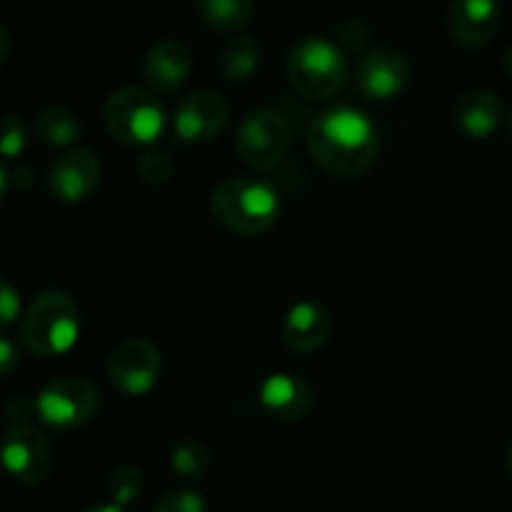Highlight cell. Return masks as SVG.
I'll list each match as a JSON object with an SVG mask.
<instances>
[{
	"instance_id": "9",
	"label": "cell",
	"mask_w": 512,
	"mask_h": 512,
	"mask_svg": "<svg viewBox=\"0 0 512 512\" xmlns=\"http://www.w3.org/2000/svg\"><path fill=\"white\" fill-rule=\"evenodd\" d=\"M0 462L21 485H41L53 470V447L43 430L31 422H18L0 440Z\"/></svg>"
},
{
	"instance_id": "24",
	"label": "cell",
	"mask_w": 512,
	"mask_h": 512,
	"mask_svg": "<svg viewBox=\"0 0 512 512\" xmlns=\"http://www.w3.org/2000/svg\"><path fill=\"white\" fill-rule=\"evenodd\" d=\"M136 171H139L141 179L151 186L169 184L171 176H174V159H171L164 149H151L149 146V149L141 154Z\"/></svg>"
},
{
	"instance_id": "1",
	"label": "cell",
	"mask_w": 512,
	"mask_h": 512,
	"mask_svg": "<svg viewBox=\"0 0 512 512\" xmlns=\"http://www.w3.org/2000/svg\"><path fill=\"white\" fill-rule=\"evenodd\" d=\"M307 149L327 174L354 179L377 164L379 134L367 113L352 106H332L317 113L307 128Z\"/></svg>"
},
{
	"instance_id": "29",
	"label": "cell",
	"mask_w": 512,
	"mask_h": 512,
	"mask_svg": "<svg viewBox=\"0 0 512 512\" xmlns=\"http://www.w3.org/2000/svg\"><path fill=\"white\" fill-rule=\"evenodd\" d=\"M83 512H128L123 505H116V502H103V505H91Z\"/></svg>"
},
{
	"instance_id": "27",
	"label": "cell",
	"mask_w": 512,
	"mask_h": 512,
	"mask_svg": "<svg viewBox=\"0 0 512 512\" xmlns=\"http://www.w3.org/2000/svg\"><path fill=\"white\" fill-rule=\"evenodd\" d=\"M21 364V349L8 337H0V379L8 377Z\"/></svg>"
},
{
	"instance_id": "28",
	"label": "cell",
	"mask_w": 512,
	"mask_h": 512,
	"mask_svg": "<svg viewBox=\"0 0 512 512\" xmlns=\"http://www.w3.org/2000/svg\"><path fill=\"white\" fill-rule=\"evenodd\" d=\"M8 53H11V38H8V31L0 26V68L8 61Z\"/></svg>"
},
{
	"instance_id": "2",
	"label": "cell",
	"mask_w": 512,
	"mask_h": 512,
	"mask_svg": "<svg viewBox=\"0 0 512 512\" xmlns=\"http://www.w3.org/2000/svg\"><path fill=\"white\" fill-rule=\"evenodd\" d=\"M211 216L234 236H262L277 224L282 199L269 181L259 176H231L211 194Z\"/></svg>"
},
{
	"instance_id": "21",
	"label": "cell",
	"mask_w": 512,
	"mask_h": 512,
	"mask_svg": "<svg viewBox=\"0 0 512 512\" xmlns=\"http://www.w3.org/2000/svg\"><path fill=\"white\" fill-rule=\"evenodd\" d=\"M169 462H171V470H174L176 475L184 477V480H189V482H194V480H201V477L209 472L211 455H209V450H206L204 442L189 437V440H181L179 445L171 450Z\"/></svg>"
},
{
	"instance_id": "19",
	"label": "cell",
	"mask_w": 512,
	"mask_h": 512,
	"mask_svg": "<svg viewBox=\"0 0 512 512\" xmlns=\"http://www.w3.org/2000/svg\"><path fill=\"white\" fill-rule=\"evenodd\" d=\"M199 18L219 33H236L254 18V0H196Z\"/></svg>"
},
{
	"instance_id": "33",
	"label": "cell",
	"mask_w": 512,
	"mask_h": 512,
	"mask_svg": "<svg viewBox=\"0 0 512 512\" xmlns=\"http://www.w3.org/2000/svg\"><path fill=\"white\" fill-rule=\"evenodd\" d=\"M507 131H510V139H512V108L510 113H507Z\"/></svg>"
},
{
	"instance_id": "31",
	"label": "cell",
	"mask_w": 512,
	"mask_h": 512,
	"mask_svg": "<svg viewBox=\"0 0 512 512\" xmlns=\"http://www.w3.org/2000/svg\"><path fill=\"white\" fill-rule=\"evenodd\" d=\"M502 68H505V73H507V76L512 78V46L507 48L505 53H502Z\"/></svg>"
},
{
	"instance_id": "26",
	"label": "cell",
	"mask_w": 512,
	"mask_h": 512,
	"mask_svg": "<svg viewBox=\"0 0 512 512\" xmlns=\"http://www.w3.org/2000/svg\"><path fill=\"white\" fill-rule=\"evenodd\" d=\"M21 317V294L8 279L0 277V329L11 327Z\"/></svg>"
},
{
	"instance_id": "23",
	"label": "cell",
	"mask_w": 512,
	"mask_h": 512,
	"mask_svg": "<svg viewBox=\"0 0 512 512\" xmlns=\"http://www.w3.org/2000/svg\"><path fill=\"white\" fill-rule=\"evenodd\" d=\"M28 149V126L16 113L0 116V156L18 159Z\"/></svg>"
},
{
	"instance_id": "11",
	"label": "cell",
	"mask_w": 512,
	"mask_h": 512,
	"mask_svg": "<svg viewBox=\"0 0 512 512\" xmlns=\"http://www.w3.org/2000/svg\"><path fill=\"white\" fill-rule=\"evenodd\" d=\"M410 63L392 48H377L362 56L354 71V88L369 101H392L410 83Z\"/></svg>"
},
{
	"instance_id": "32",
	"label": "cell",
	"mask_w": 512,
	"mask_h": 512,
	"mask_svg": "<svg viewBox=\"0 0 512 512\" xmlns=\"http://www.w3.org/2000/svg\"><path fill=\"white\" fill-rule=\"evenodd\" d=\"M505 465H507V472H510V477H512V442L505 452Z\"/></svg>"
},
{
	"instance_id": "22",
	"label": "cell",
	"mask_w": 512,
	"mask_h": 512,
	"mask_svg": "<svg viewBox=\"0 0 512 512\" xmlns=\"http://www.w3.org/2000/svg\"><path fill=\"white\" fill-rule=\"evenodd\" d=\"M144 472L134 465H121L111 472L108 477V495L116 505H131L144 495Z\"/></svg>"
},
{
	"instance_id": "30",
	"label": "cell",
	"mask_w": 512,
	"mask_h": 512,
	"mask_svg": "<svg viewBox=\"0 0 512 512\" xmlns=\"http://www.w3.org/2000/svg\"><path fill=\"white\" fill-rule=\"evenodd\" d=\"M8 186H11V176H8L6 166L0 164V204H3V199H6Z\"/></svg>"
},
{
	"instance_id": "25",
	"label": "cell",
	"mask_w": 512,
	"mask_h": 512,
	"mask_svg": "<svg viewBox=\"0 0 512 512\" xmlns=\"http://www.w3.org/2000/svg\"><path fill=\"white\" fill-rule=\"evenodd\" d=\"M151 512H206V502L194 490H171L161 497Z\"/></svg>"
},
{
	"instance_id": "14",
	"label": "cell",
	"mask_w": 512,
	"mask_h": 512,
	"mask_svg": "<svg viewBox=\"0 0 512 512\" xmlns=\"http://www.w3.org/2000/svg\"><path fill=\"white\" fill-rule=\"evenodd\" d=\"M502 8L497 0H452L447 11V33L460 48H482L500 28Z\"/></svg>"
},
{
	"instance_id": "7",
	"label": "cell",
	"mask_w": 512,
	"mask_h": 512,
	"mask_svg": "<svg viewBox=\"0 0 512 512\" xmlns=\"http://www.w3.org/2000/svg\"><path fill=\"white\" fill-rule=\"evenodd\" d=\"M292 141L287 121L272 108L249 111L236 126L234 146L246 166L254 171H272L284 161Z\"/></svg>"
},
{
	"instance_id": "8",
	"label": "cell",
	"mask_w": 512,
	"mask_h": 512,
	"mask_svg": "<svg viewBox=\"0 0 512 512\" xmlns=\"http://www.w3.org/2000/svg\"><path fill=\"white\" fill-rule=\"evenodd\" d=\"M164 357L154 342L144 337L123 339L108 359V379L121 395L144 397L159 384Z\"/></svg>"
},
{
	"instance_id": "12",
	"label": "cell",
	"mask_w": 512,
	"mask_h": 512,
	"mask_svg": "<svg viewBox=\"0 0 512 512\" xmlns=\"http://www.w3.org/2000/svg\"><path fill=\"white\" fill-rule=\"evenodd\" d=\"M101 184V161L88 149L58 156L48 169V191L61 204H81Z\"/></svg>"
},
{
	"instance_id": "18",
	"label": "cell",
	"mask_w": 512,
	"mask_h": 512,
	"mask_svg": "<svg viewBox=\"0 0 512 512\" xmlns=\"http://www.w3.org/2000/svg\"><path fill=\"white\" fill-rule=\"evenodd\" d=\"M259 63H262V48L251 36L231 38L219 53V73L231 83L249 81L259 71Z\"/></svg>"
},
{
	"instance_id": "13",
	"label": "cell",
	"mask_w": 512,
	"mask_h": 512,
	"mask_svg": "<svg viewBox=\"0 0 512 512\" xmlns=\"http://www.w3.org/2000/svg\"><path fill=\"white\" fill-rule=\"evenodd\" d=\"M256 400H259L264 415L284 422V425H294V422L309 417L314 407V392L297 374L274 372L262 379L259 390H256Z\"/></svg>"
},
{
	"instance_id": "15",
	"label": "cell",
	"mask_w": 512,
	"mask_h": 512,
	"mask_svg": "<svg viewBox=\"0 0 512 512\" xmlns=\"http://www.w3.org/2000/svg\"><path fill=\"white\" fill-rule=\"evenodd\" d=\"M452 121L467 139H490L505 121V103L490 88H470L457 96Z\"/></svg>"
},
{
	"instance_id": "3",
	"label": "cell",
	"mask_w": 512,
	"mask_h": 512,
	"mask_svg": "<svg viewBox=\"0 0 512 512\" xmlns=\"http://www.w3.org/2000/svg\"><path fill=\"white\" fill-rule=\"evenodd\" d=\"M81 337V309L63 289H43L31 299L21 319V342L43 359L71 352Z\"/></svg>"
},
{
	"instance_id": "5",
	"label": "cell",
	"mask_w": 512,
	"mask_h": 512,
	"mask_svg": "<svg viewBox=\"0 0 512 512\" xmlns=\"http://www.w3.org/2000/svg\"><path fill=\"white\" fill-rule=\"evenodd\" d=\"M166 108L154 91L123 86L106 98L103 123L123 146H154L166 131Z\"/></svg>"
},
{
	"instance_id": "17",
	"label": "cell",
	"mask_w": 512,
	"mask_h": 512,
	"mask_svg": "<svg viewBox=\"0 0 512 512\" xmlns=\"http://www.w3.org/2000/svg\"><path fill=\"white\" fill-rule=\"evenodd\" d=\"M194 71L191 51L181 41H161L146 53L144 81L154 93H174L184 86Z\"/></svg>"
},
{
	"instance_id": "16",
	"label": "cell",
	"mask_w": 512,
	"mask_h": 512,
	"mask_svg": "<svg viewBox=\"0 0 512 512\" xmlns=\"http://www.w3.org/2000/svg\"><path fill=\"white\" fill-rule=\"evenodd\" d=\"M282 342L297 354H312L327 344L332 334V317L319 302H299L284 314Z\"/></svg>"
},
{
	"instance_id": "4",
	"label": "cell",
	"mask_w": 512,
	"mask_h": 512,
	"mask_svg": "<svg viewBox=\"0 0 512 512\" xmlns=\"http://www.w3.org/2000/svg\"><path fill=\"white\" fill-rule=\"evenodd\" d=\"M287 76L294 91L309 101H332L347 83L349 63L337 43L309 36L294 43L289 51Z\"/></svg>"
},
{
	"instance_id": "6",
	"label": "cell",
	"mask_w": 512,
	"mask_h": 512,
	"mask_svg": "<svg viewBox=\"0 0 512 512\" xmlns=\"http://www.w3.org/2000/svg\"><path fill=\"white\" fill-rule=\"evenodd\" d=\"M101 407V395L88 379H53L36 395L33 410L38 420L56 432H71L88 425Z\"/></svg>"
},
{
	"instance_id": "20",
	"label": "cell",
	"mask_w": 512,
	"mask_h": 512,
	"mask_svg": "<svg viewBox=\"0 0 512 512\" xmlns=\"http://www.w3.org/2000/svg\"><path fill=\"white\" fill-rule=\"evenodd\" d=\"M36 134L43 144L66 149L83 136V123L71 108L51 106L36 116Z\"/></svg>"
},
{
	"instance_id": "10",
	"label": "cell",
	"mask_w": 512,
	"mask_h": 512,
	"mask_svg": "<svg viewBox=\"0 0 512 512\" xmlns=\"http://www.w3.org/2000/svg\"><path fill=\"white\" fill-rule=\"evenodd\" d=\"M229 103L219 91L211 88H199L189 93L176 106L171 128H174L176 139L184 144H209L224 134L229 126Z\"/></svg>"
}]
</instances>
